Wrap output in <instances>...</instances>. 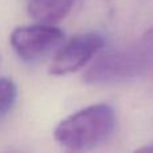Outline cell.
Here are the masks:
<instances>
[{
    "mask_svg": "<svg viewBox=\"0 0 153 153\" xmlns=\"http://www.w3.org/2000/svg\"><path fill=\"white\" fill-rule=\"evenodd\" d=\"M5 153H19V152H5Z\"/></svg>",
    "mask_w": 153,
    "mask_h": 153,
    "instance_id": "cell-8",
    "label": "cell"
},
{
    "mask_svg": "<svg viewBox=\"0 0 153 153\" xmlns=\"http://www.w3.org/2000/svg\"><path fill=\"white\" fill-rule=\"evenodd\" d=\"M18 97V87L12 79L0 76V120L12 109Z\"/></svg>",
    "mask_w": 153,
    "mask_h": 153,
    "instance_id": "cell-6",
    "label": "cell"
},
{
    "mask_svg": "<svg viewBox=\"0 0 153 153\" xmlns=\"http://www.w3.org/2000/svg\"><path fill=\"white\" fill-rule=\"evenodd\" d=\"M116 111L108 103H95L62 120L54 130L55 140L73 151L91 149L106 141L116 128Z\"/></svg>",
    "mask_w": 153,
    "mask_h": 153,
    "instance_id": "cell-1",
    "label": "cell"
},
{
    "mask_svg": "<svg viewBox=\"0 0 153 153\" xmlns=\"http://www.w3.org/2000/svg\"><path fill=\"white\" fill-rule=\"evenodd\" d=\"M133 153H153V144H148V145L141 146V148L136 149Z\"/></svg>",
    "mask_w": 153,
    "mask_h": 153,
    "instance_id": "cell-7",
    "label": "cell"
},
{
    "mask_svg": "<svg viewBox=\"0 0 153 153\" xmlns=\"http://www.w3.org/2000/svg\"><path fill=\"white\" fill-rule=\"evenodd\" d=\"M74 0H30L28 15L42 24H51L61 22L71 11Z\"/></svg>",
    "mask_w": 153,
    "mask_h": 153,
    "instance_id": "cell-5",
    "label": "cell"
},
{
    "mask_svg": "<svg viewBox=\"0 0 153 153\" xmlns=\"http://www.w3.org/2000/svg\"><path fill=\"white\" fill-rule=\"evenodd\" d=\"M153 65V45L140 43L101 55L83 75L86 83H118L137 78Z\"/></svg>",
    "mask_w": 153,
    "mask_h": 153,
    "instance_id": "cell-2",
    "label": "cell"
},
{
    "mask_svg": "<svg viewBox=\"0 0 153 153\" xmlns=\"http://www.w3.org/2000/svg\"><path fill=\"white\" fill-rule=\"evenodd\" d=\"M65 40L61 28L51 24H32L15 28L10 35L11 47L16 55L26 62H35L59 50Z\"/></svg>",
    "mask_w": 153,
    "mask_h": 153,
    "instance_id": "cell-3",
    "label": "cell"
},
{
    "mask_svg": "<svg viewBox=\"0 0 153 153\" xmlns=\"http://www.w3.org/2000/svg\"><path fill=\"white\" fill-rule=\"evenodd\" d=\"M105 39L100 32H85L75 35L56 50L48 73L51 75H67L86 66L103 47Z\"/></svg>",
    "mask_w": 153,
    "mask_h": 153,
    "instance_id": "cell-4",
    "label": "cell"
}]
</instances>
